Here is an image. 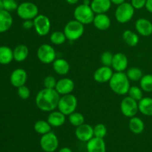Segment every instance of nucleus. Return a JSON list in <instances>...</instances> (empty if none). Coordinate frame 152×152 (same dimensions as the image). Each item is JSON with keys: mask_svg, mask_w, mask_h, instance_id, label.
Returning a JSON list of instances; mask_svg holds the SVG:
<instances>
[{"mask_svg": "<svg viewBox=\"0 0 152 152\" xmlns=\"http://www.w3.org/2000/svg\"><path fill=\"white\" fill-rule=\"evenodd\" d=\"M142 91H143L141 89V88L137 87V86H132L129 88L128 94H129V96L130 97L133 98L134 99L139 102L143 97V93H142Z\"/></svg>", "mask_w": 152, "mask_h": 152, "instance_id": "34", "label": "nucleus"}, {"mask_svg": "<svg viewBox=\"0 0 152 152\" xmlns=\"http://www.w3.org/2000/svg\"><path fill=\"white\" fill-rule=\"evenodd\" d=\"M40 146L45 152H54L59 146V140L53 132L43 134L40 139Z\"/></svg>", "mask_w": 152, "mask_h": 152, "instance_id": "10", "label": "nucleus"}, {"mask_svg": "<svg viewBox=\"0 0 152 152\" xmlns=\"http://www.w3.org/2000/svg\"><path fill=\"white\" fill-rule=\"evenodd\" d=\"M60 94L55 89L43 88L37 93L35 103L44 112H51L58 107Z\"/></svg>", "mask_w": 152, "mask_h": 152, "instance_id": "1", "label": "nucleus"}, {"mask_svg": "<svg viewBox=\"0 0 152 152\" xmlns=\"http://www.w3.org/2000/svg\"><path fill=\"white\" fill-rule=\"evenodd\" d=\"M13 59L18 62L25 61L29 55V49L25 45H19L14 48Z\"/></svg>", "mask_w": 152, "mask_h": 152, "instance_id": "24", "label": "nucleus"}, {"mask_svg": "<svg viewBox=\"0 0 152 152\" xmlns=\"http://www.w3.org/2000/svg\"><path fill=\"white\" fill-rule=\"evenodd\" d=\"M111 3L114 4H115V5H120V4H123V3H124L125 1H126V0H111Z\"/></svg>", "mask_w": 152, "mask_h": 152, "instance_id": "43", "label": "nucleus"}, {"mask_svg": "<svg viewBox=\"0 0 152 152\" xmlns=\"http://www.w3.org/2000/svg\"><path fill=\"white\" fill-rule=\"evenodd\" d=\"M139 111L145 116H152V98L142 97L138 102Z\"/></svg>", "mask_w": 152, "mask_h": 152, "instance_id": "25", "label": "nucleus"}, {"mask_svg": "<svg viewBox=\"0 0 152 152\" xmlns=\"http://www.w3.org/2000/svg\"><path fill=\"white\" fill-rule=\"evenodd\" d=\"M68 121L72 126L78 127L85 123V117L81 113L74 111L72 114L68 115Z\"/></svg>", "mask_w": 152, "mask_h": 152, "instance_id": "33", "label": "nucleus"}, {"mask_svg": "<svg viewBox=\"0 0 152 152\" xmlns=\"http://www.w3.org/2000/svg\"><path fill=\"white\" fill-rule=\"evenodd\" d=\"M67 38L64 32L62 31H54L50 36V40L52 44L55 45H60L64 44L66 41Z\"/></svg>", "mask_w": 152, "mask_h": 152, "instance_id": "32", "label": "nucleus"}, {"mask_svg": "<svg viewBox=\"0 0 152 152\" xmlns=\"http://www.w3.org/2000/svg\"><path fill=\"white\" fill-rule=\"evenodd\" d=\"M93 24L96 29L99 31H106L111 27V22L108 15L105 13H99L95 15Z\"/></svg>", "mask_w": 152, "mask_h": 152, "instance_id": "19", "label": "nucleus"}, {"mask_svg": "<svg viewBox=\"0 0 152 152\" xmlns=\"http://www.w3.org/2000/svg\"><path fill=\"white\" fill-rule=\"evenodd\" d=\"M67 3L69 4H76L79 1V0H66Z\"/></svg>", "mask_w": 152, "mask_h": 152, "instance_id": "45", "label": "nucleus"}, {"mask_svg": "<svg viewBox=\"0 0 152 152\" xmlns=\"http://www.w3.org/2000/svg\"><path fill=\"white\" fill-rule=\"evenodd\" d=\"M17 15L24 20L34 19L39 15V8L36 4L31 1H25L19 4L17 7Z\"/></svg>", "mask_w": 152, "mask_h": 152, "instance_id": "7", "label": "nucleus"}, {"mask_svg": "<svg viewBox=\"0 0 152 152\" xmlns=\"http://www.w3.org/2000/svg\"><path fill=\"white\" fill-rule=\"evenodd\" d=\"M17 93L19 97L22 99H24V100L28 99L31 96V91L29 90V88L25 85L18 88Z\"/></svg>", "mask_w": 152, "mask_h": 152, "instance_id": "38", "label": "nucleus"}, {"mask_svg": "<svg viewBox=\"0 0 152 152\" xmlns=\"http://www.w3.org/2000/svg\"><path fill=\"white\" fill-rule=\"evenodd\" d=\"M135 28L142 37H149L152 34V23L151 21L145 18H140L135 22Z\"/></svg>", "mask_w": 152, "mask_h": 152, "instance_id": "17", "label": "nucleus"}, {"mask_svg": "<svg viewBox=\"0 0 152 152\" xmlns=\"http://www.w3.org/2000/svg\"><path fill=\"white\" fill-rule=\"evenodd\" d=\"M114 72L111 67L102 66L98 68L94 73V79L95 81L100 84L108 83L112 77Z\"/></svg>", "mask_w": 152, "mask_h": 152, "instance_id": "12", "label": "nucleus"}, {"mask_svg": "<svg viewBox=\"0 0 152 152\" xmlns=\"http://www.w3.org/2000/svg\"><path fill=\"white\" fill-rule=\"evenodd\" d=\"M129 126L131 132L135 134H140L142 133L145 129L144 122L137 117H133L130 119Z\"/></svg>", "mask_w": 152, "mask_h": 152, "instance_id": "26", "label": "nucleus"}, {"mask_svg": "<svg viewBox=\"0 0 152 152\" xmlns=\"http://www.w3.org/2000/svg\"><path fill=\"white\" fill-rule=\"evenodd\" d=\"M3 4H4V10L8 12L17 10L19 6L16 0H3Z\"/></svg>", "mask_w": 152, "mask_h": 152, "instance_id": "39", "label": "nucleus"}, {"mask_svg": "<svg viewBox=\"0 0 152 152\" xmlns=\"http://www.w3.org/2000/svg\"><path fill=\"white\" fill-rule=\"evenodd\" d=\"M145 7L149 13H152V0H146V4H145Z\"/></svg>", "mask_w": 152, "mask_h": 152, "instance_id": "42", "label": "nucleus"}, {"mask_svg": "<svg viewBox=\"0 0 152 152\" xmlns=\"http://www.w3.org/2000/svg\"><path fill=\"white\" fill-rule=\"evenodd\" d=\"M126 75H127L128 78L129 79L130 81L132 82H137L141 80V78L143 76L142 71L141 69L137 67H132V68H129L126 72Z\"/></svg>", "mask_w": 152, "mask_h": 152, "instance_id": "30", "label": "nucleus"}, {"mask_svg": "<svg viewBox=\"0 0 152 152\" xmlns=\"http://www.w3.org/2000/svg\"><path fill=\"white\" fill-rule=\"evenodd\" d=\"M94 14V12L93 11L91 6L83 3L77 6L74 11V19L84 25L93 23L95 16Z\"/></svg>", "mask_w": 152, "mask_h": 152, "instance_id": "3", "label": "nucleus"}, {"mask_svg": "<svg viewBox=\"0 0 152 152\" xmlns=\"http://www.w3.org/2000/svg\"><path fill=\"white\" fill-rule=\"evenodd\" d=\"M59 152H73L71 151V148H68V147H64V148H62L60 150H59Z\"/></svg>", "mask_w": 152, "mask_h": 152, "instance_id": "44", "label": "nucleus"}, {"mask_svg": "<svg viewBox=\"0 0 152 152\" xmlns=\"http://www.w3.org/2000/svg\"><path fill=\"white\" fill-rule=\"evenodd\" d=\"M13 17L10 12L5 10H0V33L8 31L13 25Z\"/></svg>", "mask_w": 152, "mask_h": 152, "instance_id": "22", "label": "nucleus"}, {"mask_svg": "<svg viewBox=\"0 0 152 152\" xmlns=\"http://www.w3.org/2000/svg\"><path fill=\"white\" fill-rule=\"evenodd\" d=\"M114 55L110 51H105L102 53L100 57L101 62L104 66L111 67L112 65V61Z\"/></svg>", "mask_w": 152, "mask_h": 152, "instance_id": "36", "label": "nucleus"}, {"mask_svg": "<svg viewBox=\"0 0 152 152\" xmlns=\"http://www.w3.org/2000/svg\"><path fill=\"white\" fill-rule=\"evenodd\" d=\"M84 25L76 19L68 22L64 28V34L69 41H76L81 38L84 34Z\"/></svg>", "mask_w": 152, "mask_h": 152, "instance_id": "4", "label": "nucleus"}, {"mask_svg": "<svg viewBox=\"0 0 152 152\" xmlns=\"http://www.w3.org/2000/svg\"><path fill=\"white\" fill-rule=\"evenodd\" d=\"M135 9L131 3L125 1L123 4L117 6L115 10V19L119 23L126 24L130 22L134 17Z\"/></svg>", "mask_w": 152, "mask_h": 152, "instance_id": "5", "label": "nucleus"}, {"mask_svg": "<svg viewBox=\"0 0 152 152\" xmlns=\"http://www.w3.org/2000/svg\"><path fill=\"white\" fill-rule=\"evenodd\" d=\"M108 83L111 91L120 96L127 94L130 88V80L124 72L114 73Z\"/></svg>", "mask_w": 152, "mask_h": 152, "instance_id": "2", "label": "nucleus"}, {"mask_svg": "<svg viewBox=\"0 0 152 152\" xmlns=\"http://www.w3.org/2000/svg\"><path fill=\"white\" fill-rule=\"evenodd\" d=\"M94 137L99 138H104L107 134V128L102 123H98L94 128Z\"/></svg>", "mask_w": 152, "mask_h": 152, "instance_id": "35", "label": "nucleus"}, {"mask_svg": "<svg viewBox=\"0 0 152 152\" xmlns=\"http://www.w3.org/2000/svg\"><path fill=\"white\" fill-rule=\"evenodd\" d=\"M37 58L43 64L53 63L56 58V53L53 46L48 44H42L38 48Z\"/></svg>", "mask_w": 152, "mask_h": 152, "instance_id": "8", "label": "nucleus"}, {"mask_svg": "<svg viewBox=\"0 0 152 152\" xmlns=\"http://www.w3.org/2000/svg\"><path fill=\"white\" fill-rule=\"evenodd\" d=\"M13 60V51L7 46H0V64L8 65Z\"/></svg>", "mask_w": 152, "mask_h": 152, "instance_id": "27", "label": "nucleus"}, {"mask_svg": "<svg viewBox=\"0 0 152 152\" xmlns=\"http://www.w3.org/2000/svg\"><path fill=\"white\" fill-rule=\"evenodd\" d=\"M22 27H23L25 30H31V28H34V20H32V19L24 20L23 23H22Z\"/></svg>", "mask_w": 152, "mask_h": 152, "instance_id": "41", "label": "nucleus"}, {"mask_svg": "<svg viewBox=\"0 0 152 152\" xmlns=\"http://www.w3.org/2000/svg\"><path fill=\"white\" fill-rule=\"evenodd\" d=\"M65 120L66 118L65 114L58 110L50 112L47 121L52 127H60L65 124Z\"/></svg>", "mask_w": 152, "mask_h": 152, "instance_id": "21", "label": "nucleus"}, {"mask_svg": "<svg viewBox=\"0 0 152 152\" xmlns=\"http://www.w3.org/2000/svg\"><path fill=\"white\" fill-rule=\"evenodd\" d=\"M75 135L77 139L81 142H86L90 140L94 137V128L88 124L83 123L81 126L77 127L75 131Z\"/></svg>", "mask_w": 152, "mask_h": 152, "instance_id": "13", "label": "nucleus"}, {"mask_svg": "<svg viewBox=\"0 0 152 152\" xmlns=\"http://www.w3.org/2000/svg\"><path fill=\"white\" fill-rule=\"evenodd\" d=\"M52 126L49 124V123L45 120H38L35 123L34 129L35 132L39 134H45L48 133L51 130Z\"/></svg>", "mask_w": 152, "mask_h": 152, "instance_id": "29", "label": "nucleus"}, {"mask_svg": "<svg viewBox=\"0 0 152 152\" xmlns=\"http://www.w3.org/2000/svg\"><path fill=\"white\" fill-rule=\"evenodd\" d=\"M75 87V83L70 78H62L58 80L55 90L60 95L69 94L72 93Z\"/></svg>", "mask_w": 152, "mask_h": 152, "instance_id": "15", "label": "nucleus"}, {"mask_svg": "<svg viewBox=\"0 0 152 152\" xmlns=\"http://www.w3.org/2000/svg\"><path fill=\"white\" fill-rule=\"evenodd\" d=\"M77 99L74 94L63 95L60 97L58 104V110L63 113L65 116H68L76 111L77 108Z\"/></svg>", "mask_w": 152, "mask_h": 152, "instance_id": "6", "label": "nucleus"}, {"mask_svg": "<svg viewBox=\"0 0 152 152\" xmlns=\"http://www.w3.org/2000/svg\"><path fill=\"white\" fill-rule=\"evenodd\" d=\"M128 65L129 59L126 54L117 53L114 55L111 67L116 72H124L125 70L127 69Z\"/></svg>", "mask_w": 152, "mask_h": 152, "instance_id": "16", "label": "nucleus"}, {"mask_svg": "<svg viewBox=\"0 0 152 152\" xmlns=\"http://www.w3.org/2000/svg\"><path fill=\"white\" fill-rule=\"evenodd\" d=\"M140 86L143 91L152 92V74H145L140 80Z\"/></svg>", "mask_w": 152, "mask_h": 152, "instance_id": "31", "label": "nucleus"}, {"mask_svg": "<svg viewBox=\"0 0 152 152\" xmlns=\"http://www.w3.org/2000/svg\"><path fill=\"white\" fill-rule=\"evenodd\" d=\"M120 111L125 117H129V118L135 117L139 111L137 101L129 96H126L121 101Z\"/></svg>", "mask_w": 152, "mask_h": 152, "instance_id": "9", "label": "nucleus"}, {"mask_svg": "<svg viewBox=\"0 0 152 152\" xmlns=\"http://www.w3.org/2000/svg\"><path fill=\"white\" fill-rule=\"evenodd\" d=\"M123 39L129 47H135L139 43V37L136 33L130 30H126L123 34Z\"/></svg>", "mask_w": 152, "mask_h": 152, "instance_id": "28", "label": "nucleus"}, {"mask_svg": "<svg viewBox=\"0 0 152 152\" xmlns=\"http://www.w3.org/2000/svg\"><path fill=\"white\" fill-rule=\"evenodd\" d=\"M4 10V4H3V0H0V10Z\"/></svg>", "mask_w": 152, "mask_h": 152, "instance_id": "46", "label": "nucleus"}, {"mask_svg": "<svg viewBox=\"0 0 152 152\" xmlns=\"http://www.w3.org/2000/svg\"><path fill=\"white\" fill-rule=\"evenodd\" d=\"M34 24L36 32L40 37H45L50 32L51 23L50 19L45 15L39 14L34 19Z\"/></svg>", "mask_w": 152, "mask_h": 152, "instance_id": "11", "label": "nucleus"}, {"mask_svg": "<svg viewBox=\"0 0 152 152\" xmlns=\"http://www.w3.org/2000/svg\"><path fill=\"white\" fill-rule=\"evenodd\" d=\"M70 64L65 59L59 58L56 59L53 62V68L55 72L61 76L66 75L70 71Z\"/></svg>", "mask_w": 152, "mask_h": 152, "instance_id": "23", "label": "nucleus"}, {"mask_svg": "<svg viewBox=\"0 0 152 152\" xmlns=\"http://www.w3.org/2000/svg\"><path fill=\"white\" fill-rule=\"evenodd\" d=\"M111 0H92L90 6L94 13H105L110 10L111 7Z\"/></svg>", "mask_w": 152, "mask_h": 152, "instance_id": "20", "label": "nucleus"}, {"mask_svg": "<svg viewBox=\"0 0 152 152\" xmlns=\"http://www.w3.org/2000/svg\"><path fill=\"white\" fill-rule=\"evenodd\" d=\"M131 4L135 10H140L145 7L146 0H132Z\"/></svg>", "mask_w": 152, "mask_h": 152, "instance_id": "40", "label": "nucleus"}, {"mask_svg": "<svg viewBox=\"0 0 152 152\" xmlns=\"http://www.w3.org/2000/svg\"><path fill=\"white\" fill-rule=\"evenodd\" d=\"M88 152H106V145L103 138L94 137L87 142Z\"/></svg>", "mask_w": 152, "mask_h": 152, "instance_id": "18", "label": "nucleus"}, {"mask_svg": "<svg viewBox=\"0 0 152 152\" xmlns=\"http://www.w3.org/2000/svg\"><path fill=\"white\" fill-rule=\"evenodd\" d=\"M56 83H57V81L55 79V77H53L51 75L47 76L43 80V86H44L45 88L55 89Z\"/></svg>", "mask_w": 152, "mask_h": 152, "instance_id": "37", "label": "nucleus"}, {"mask_svg": "<svg viewBox=\"0 0 152 152\" xmlns=\"http://www.w3.org/2000/svg\"><path fill=\"white\" fill-rule=\"evenodd\" d=\"M27 80H28V74L23 68H16L10 74V83L12 86L16 88H19L25 85Z\"/></svg>", "mask_w": 152, "mask_h": 152, "instance_id": "14", "label": "nucleus"}]
</instances>
